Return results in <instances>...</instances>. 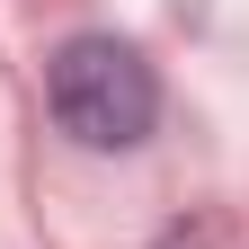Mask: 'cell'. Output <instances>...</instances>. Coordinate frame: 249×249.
<instances>
[{"instance_id":"obj_1","label":"cell","mask_w":249,"mask_h":249,"mask_svg":"<svg viewBox=\"0 0 249 249\" xmlns=\"http://www.w3.org/2000/svg\"><path fill=\"white\" fill-rule=\"evenodd\" d=\"M45 107L80 151H134L160 124V80L124 36H62L45 62Z\"/></svg>"}]
</instances>
